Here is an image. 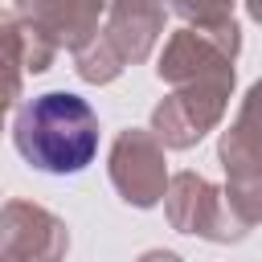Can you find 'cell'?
<instances>
[{"mask_svg": "<svg viewBox=\"0 0 262 262\" xmlns=\"http://www.w3.org/2000/svg\"><path fill=\"white\" fill-rule=\"evenodd\" d=\"M16 151L41 172H82L98 151V115L86 98L49 90L20 106L16 115Z\"/></svg>", "mask_w": 262, "mask_h": 262, "instance_id": "6da1fadb", "label": "cell"}, {"mask_svg": "<svg viewBox=\"0 0 262 262\" xmlns=\"http://www.w3.org/2000/svg\"><path fill=\"white\" fill-rule=\"evenodd\" d=\"M164 201H168V217L180 233H201L213 242H237L246 233V221L237 217L229 196H221L209 180H201L192 172L172 176V188Z\"/></svg>", "mask_w": 262, "mask_h": 262, "instance_id": "7a4b0ae2", "label": "cell"}, {"mask_svg": "<svg viewBox=\"0 0 262 262\" xmlns=\"http://www.w3.org/2000/svg\"><path fill=\"white\" fill-rule=\"evenodd\" d=\"M111 180L127 205L151 209L164 196V151L147 131H123L111 151Z\"/></svg>", "mask_w": 262, "mask_h": 262, "instance_id": "3957f363", "label": "cell"}, {"mask_svg": "<svg viewBox=\"0 0 262 262\" xmlns=\"http://www.w3.org/2000/svg\"><path fill=\"white\" fill-rule=\"evenodd\" d=\"M160 29H164V8L156 0H119L111 8V25H106L102 41L123 61H139V57L151 53Z\"/></svg>", "mask_w": 262, "mask_h": 262, "instance_id": "277c9868", "label": "cell"}, {"mask_svg": "<svg viewBox=\"0 0 262 262\" xmlns=\"http://www.w3.org/2000/svg\"><path fill=\"white\" fill-rule=\"evenodd\" d=\"M221 164H225V172L246 168V164H262V82L246 94L237 123L225 131V139H221Z\"/></svg>", "mask_w": 262, "mask_h": 262, "instance_id": "5b68a950", "label": "cell"}, {"mask_svg": "<svg viewBox=\"0 0 262 262\" xmlns=\"http://www.w3.org/2000/svg\"><path fill=\"white\" fill-rule=\"evenodd\" d=\"M139 262H180V258H176L172 250H147V254H143Z\"/></svg>", "mask_w": 262, "mask_h": 262, "instance_id": "8992f818", "label": "cell"}, {"mask_svg": "<svg viewBox=\"0 0 262 262\" xmlns=\"http://www.w3.org/2000/svg\"><path fill=\"white\" fill-rule=\"evenodd\" d=\"M246 4H250V16H254V20H262V0H246Z\"/></svg>", "mask_w": 262, "mask_h": 262, "instance_id": "52a82bcc", "label": "cell"}]
</instances>
